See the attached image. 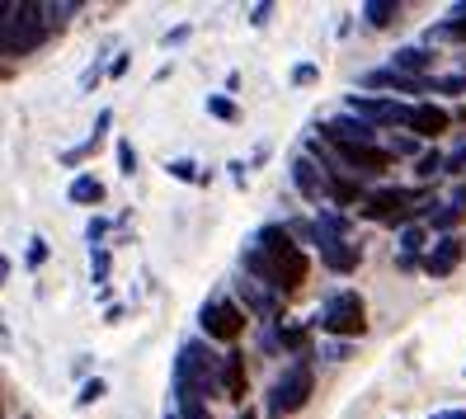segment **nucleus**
<instances>
[{"label": "nucleus", "mask_w": 466, "mask_h": 419, "mask_svg": "<svg viewBox=\"0 0 466 419\" xmlns=\"http://www.w3.org/2000/svg\"><path fill=\"white\" fill-rule=\"evenodd\" d=\"M320 358H330V363H344V358H349V344H344V340H330V344L320 349Z\"/></svg>", "instance_id": "nucleus-37"}, {"label": "nucleus", "mask_w": 466, "mask_h": 419, "mask_svg": "<svg viewBox=\"0 0 466 419\" xmlns=\"http://www.w3.org/2000/svg\"><path fill=\"white\" fill-rule=\"evenodd\" d=\"M166 419H179V414H166Z\"/></svg>", "instance_id": "nucleus-44"}, {"label": "nucleus", "mask_w": 466, "mask_h": 419, "mask_svg": "<svg viewBox=\"0 0 466 419\" xmlns=\"http://www.w3.org/2000/svg\"><path fill=\"white\" fill-rule=\"evenodd\" d=\"M66 199H71V203H99V199H104V184H99L95 175H76L71 189H66Z\"/></svg>", "instance_id": "nucleus-21"}, {"label": "nucleus", "mask_w": 466, "mask_h": 419, "mask_svg": "<svg viewBox=\"0 0 466 419\" xmlns=\"http://www.w3.org/2000/svg\"><path fill=\"white\" fill-rule=\"evenodd\" d=\"M307 401H311V363L301 358V363H292V368L268 386V419H288Z\"/></svg>", "instance_id": "nucleus-4"}, {"label": "nucleus", "mask_w": 466, "mask_h": 419, "mask_svg": "<svg viewBox=\"0 0 466 419\" xmlns=\"http://www.w3.org/2000/svg\"><path fill=\"white\" fill-rule=\"evenodd\" d=\"M316 245H320V264H325V269H335V273H353V269H359V260H363V250H359V245L335 240V236H320Z\"/></svg>", "instance_id": "nucleus-10"}, {"label": "nucleus", "mask_w": 466, "mask_h": 419, "mask_svg": "<svg viewBox=\"0 0 466 419\" xmlns=\"http://www.w3.org/2000/svg\"><path fill=\"white\" fill-rule=\"evenodd\" d=\"M236 419H259V414H255V410H240V414H236Z\"/></svg>", "instance_id": "nucleus-43"}, {"label": "nucleus", "mask_w": 466, "mask_h": 419, "mask_svg": "<svg viewBox=\"0 0 466 419\" xmlns=\"http://www.w3.org/2000/svg\"><path fill=\"white\" fill-rule=\"evenodd\" d=\"M316 236L349 240V217H344V212H335V208H320V217H316Z\"/></svg>", "instance_id": "nucleus-22"}, {"label": "nucleus", "mask_w": 466, "mask_h": 419, "mask_svg": "<svg viewBox=\"0 0 466 419\" xmlns=\"http://www.w3.org/2000/svg\"><path fill=\"white\" fill-rule=\"evenodd\" d=\"M90 278H95V283L108 278V250H90Z\"/></svg>", "instance_id": "nucleus-33"}, {"label": "nucleus", "mask_w": 466, "mask_h": 419, "mask_svg": "<svg viewBox=\"0 0 466 419\" xmlns=\"http://www.w3.org/2000/svg\"><path fill=\"white\" fill-rule=\"evenodd\" d=\"M268 10H273V5H255V10H250V24H264V19H268Z\"/></svg>", "instance_id": "nucleus-41"}, {"label": "nucleus", "mask_w": 466, "mask_h": 419, "mask_svg": "<svg viewBox=\"0 0 466 419\" xmlns=\"http://www.w3.org/2000/svg\"><path fill=\"white\" fill-rule=\"evenodd\" d=\"M108 123H114V114H108V108H104V114L95 118V132H90V137H86V142H80V147H71V151H66L62 160H66V165H80V160H86V156H90V151H95V147L104 142V132H108Z\"/></svg>", "instance_id": "nucleus-16"}, {"label": "nucleus", "mask_w": 466, "mask_h": 419, "mask_svg": "<svg viewBox=\"0 0 466 419\" xmlns=\"http://www.w3.org/2000/svg\"><path fill=\"white\" fill-rule=\"evenodd\" d=\"M387 156H415V160H420L424 151H420L415 137H387Z\"/></svg>", "instance_id": "nucleus-27"}, {"label": "nucleus", "mask_w": 466, "mask_h": 419, "mask_svg": "<svg viewBox=\"0 0 466 419\" xmlns=\"http://www.w3.org/2000/svg\"><path fill=\"white\" fill-rule=\"evenodd\" d=\"M448 114L438 104H415V114H410V132L415 137H438V132H448Z\"/></svg>", "instance_id": "nucleus-14"}, {"label": "nucleus", "mask_w": 466, "mask_h": 419, "mask_svg": "<svg viewBox=\"0 0 466 419\" xmlns=\"http://www.w3.org/2000/svg\"><path fill=\"white\" fill-rule=\"evenodd\" d=\"M429 419H466V410H438V414H429Z\"/></svg>", "instance_id": "nucleus-42"}, {"label": "nucleus", "mask_w": 466, "mask_h": 419, "mask_svg": "<svg viewBox=\"0 0 466 419\" xmlns=\"http://www.w3.org/2000/svg\"><path fill=\"white\" fill-rule=\"evenodd\" d=\"M208 114L222 118V123H236V104H231L227 95H208Z\"/></svg>", "instance_id": "nucleus-26"}, {"label": "nucleus", "mask_w": 466, "mask_h": 419, "mask_svg": "<svg viewBox=\"0 0 466 419\" xmlns=\"http://www.w3.org/2000/svg\"><path fill=\"white\" fill-rule=\"evenodd\" d=\"M170 175H175V179H184V184H198V179H203L194 160H170Z\"/></svg>", "instance_id": "nucleus-31"}, {"label": "nucleus", "mask_w": 466, "mask_h": 419, "mask_svg": "<svg viewBox=\"0 0 466 419\" xmlns=\"http://www.w3.org/2000/svg\"><path fill=\"white\" fill-rule=\"evenodd\" d=\"M457 38H466V0H461V5H452V19L448 24L429 29V43H457Z\"/></svg>", "instance_id": "nucleus-20"}, {"label": "nucleus", "mask_w": 466, "mask_h": 419, "mask_svg": "<svg viewBox=\"0 0 466 419\" xmlns=\"http://www.w3.org/2000/svg\"><path fill=\"white\" fill-rule=\"evenodd\" d=\"M240 301L250 306V312H255L259 321H279V316H283V301H279V292L264 288V283H255V278H245V283H240Z\"/></svg>", "instance_id": "nucleus-11"}, {"label": "nucleus", "mask_w": 466, "mask_h": 419, "mask_svg": "<svg viewBox=\"0 0 466 419\" xmlns=\"http://www.w3.org/2000/svg\"><path fill=\"white\" fill-rule=\"evenodd\" d=\"M457 264H461V240H457V236H443V240H438L429 255H424V269H429L433 278H448Z\"/></svg>", "instance_id": "nucleus-13"}, {"label": "nucleus", "mask_w": 466, "mask_h": 419, "mask_svg": "<svg viewBox=\"0 0 466 419\" xmlns=\"http://www.w3.org/2000/svg\"><path fill=\"white\" fill-rule=\"evenodd\" d=\"M443 170H448V160L438 156V151H424V156L415 160V175H420V179H433V175H443Z\"/></svg>", "instance_id": "nucleus-25"}, {"label": "nucleus", "mask_w": 466, "mask_h": 419, "mask_svg": "<svg viewBox=\"0 0 466 419\" xmlns=\"http://www.w3.org/2000/svg\"><path fill=\"white\" fill-rule=\"evenodd\" d=\"M320 325L325 334H335V340H353V334L368 330V312H363V297L359 292H330L320 306V316L311 321Z\"/></svg>", "instance_id": "nucleus-3"}, {"label": "nucleus", "mask_w": 466, "mask_h": 419, "mask_svg": "<svg viewBox=\"0 0 466 419\" xmlns=\"http://www.w3.org/2000/svg\"><path fill=\"white\" fill-rule=\"evenodd\" d=\"M429 90H438V95H466V76H438V80H429Z\"/></svg>", "instance_id": "nucleus-29"}, {"label": "nucleus", "mask_w": 466, "mask_h": 419, "mask_svg": "<svg viewBox=\"0 0 466 419\" xmlns=\"http://www.w3.org/2000/svg\"><path fill=\"white\" fill-rule=\"evenodd\" d=\"M118 170H123V175L137 170V151H132V142H118Z\"/></svg>", "instance_id": "nucleus-35"}, {"label": "nucleus", "mask_w": 466, "mask_h": 419, "mask_svg": "<svg viewBox=\"0 0 466 419\" xmlns=\"http://www.w3.org/2000/svg\"><path fill=\"white\" fill-rule=\"evenodd\" d=\"M391 66L405 71V76H420V71L429 66V52H424V47H400L396 57H391Z\"/></svg>", "instance_id": "nucleus-24"}, {"label": "nucleus", "mask_w": 466, "mask_h": 419, "mask_svg": "<svg viewBox=\"0 0 466 419\" xmlns=\"http://www.w3.org/2000/svg\"><path fill=\"white\" fill-rule=\"evenodd\" d=\"M104 231H108V221H104V217H95L90 227H86V236H90V250L99 245V236H104Z\"/></svg>", "instance_id": "nucleus-38"}, {"label": "nucleus", "mask_w": 466, "mask_h": 419, "mask_svg": "<svg viewBox=\"0 0 466 419\" xmlns=\"http://www.w3.org/2000/svg\"><path fill=\"white\" fill-rule=\"evenodd\" d=\"M273 344H279V349H292V353H301V349H307V325L279 321V330H273Z\"/></svg>", "instance_id": "nucleus-23"}, {"label": "nucleus", "mask_w": 466, "mask_h": 419, "mask_svg": "<svg viewBox=\"0 0 466 419\" xmlns=\"http://www.w3.org/2000/svg\"><path fill=\"white\" fill-rule=\"evenodd\" d=\"M420 199H424L420 189H381V193H368V203L359 212L368 221H391V227H396V221L410 217V203H420Z\"/></svg>", "instance_id": "nucleus-6"}, {"label": "nucleus", "mask_w": 466, "mask_h": 419, "mask_svg": "<svg viewBox=\"0 0 466 419\" xmlns=\"http://www.w3.org/2000/svg\"><path fill=\"white\" fill-rule=\"evenodd\" d=\"M349 114L368 118L372 128H410V114H415V104H400V99H377V95H349Z\"/></svg>", "instance_id": "nucleus-5"}, {"label": "nucleus", "mask_w": 466, "mask_h": 419, "mask_svg": "<svg viewBox=\"0 0 466 419\" xmlns=\"http://www.w3.org/2000/svg\"><path fill=\"white\" fill-rule=\"evenodd\" d=\"M400 269H415V260H420V250L429 245V236H424V227H400Z\"/></svg>", "instance_id": "nucleus-17"}, {"label": "nucleus", "mask_w": 466, "mask_h": 419, "mask_svg": "<svg viewBox=\"0 0 466 419\" xmlns=\"http://www.w3.org/2000/svg\"><path fill=\"white\" fill-rule=\"evenodd\" d=\"M316 76H320V66H316V62H301V66H292V80H297V86H311Z\"/></svg>", "instance_id": "nucleus-36"}, {"label": "nucleus", "mask_w": 466, "mask_h": 419, "mask_svg": "<svg viewBox=\"0 0 466 419\" xmlns=\"http://www.w3.org/2000/svg\"><path fill=\"white\" fill-rule=\"evenodd\" d=\"M292 184H297V193L307 203H325V199H330V170H325L320 160H311V156L292 160Z\"/></svg>", "instance_id": "nucleus-8"}, {"label": "nucleus", "mask_w": 466, "mask_h": 419, "mask_svg": "<svg viewBox=\"0 0 466 419\" xmlns=\"http://www.w3.org/2000/svg\"><path fill=\"white\" fill-rule=\"evenodd\" d=\"M104 391H108V386H104L99 377H95V382H86V386H80V396H76V405H95V401L104 396Z\"/></svg>", "instance_id": "nucleus-34"}, {"label": "nucleus", "mask_w": 466, "mask_h": 419, "mask_svg": "<svg viewBox=\"0 0 466 419\" xmlns=\"http://www.w3.org/2000/svg\"><path fill=\"white\" fill-rule=\"evenodd\" d=\"M457 221H461V212H457L452 203H443V208L433 212V231H443V236H452V227H457Z\"/></svg>", "instance_id": "nucleus-28"}, {"label": "nucleus", "mask_w": 466, "mask_h": 419, "mask_svg": "<svg viewBox=\"0 0 466 419\" xmlns=\"http://www.w3.org/2000/svg\"><path fill=\"white\" fill-rule=\"evenodd\" d=\"M43 260H47V240L34 236V240H29V255H24V264H29V269H43Z\"/></svg>", "instance_id": "nucleus-32"}, {"label": "nucleus", "mask_w": 466, "mask_h": 419, "mask_svg": "<svg viewBox=\"0 0 466 419\" xmlns=\"http://www.w3.org/2000/svg\"><path fill=\"white\" fill-rule=\"evenodd\" d=\"M325 142H335V147H372L377 142V128L359 114H335L330 123H325Z\"/></svg>", "instance_id": "nucleus-9"}, {"label": "nucleus", "mask_w": 466, "mask_h": 419, "mask_svg": "<svg viewBox=\"0 0 466 419\" xmlns=\"http://www.w3.org/2000/svg\"><path fill=\"white\" fill-rule=\"evenodd\" d=\"M363 86H372V90H400V95H424V90H429V80H424V76H405V71L387 66V71H368V76H363Z\"/></svg>", "instance_id": "nucleus-12"}, {"label": "nucleus", "mask_w": 466, "mask_h": 419, "mask_svg": "<svg viewBox=\"0 0 466 419\" xmlns=\"http://www.w3.org/2000/svg\"><path fill=\"white\" fill-rule=\"evenodd\" d=\"M363 19L372 24V29H391V24L400 19V0H368Z\"/></svg>", "instance_id": "nucleus-18"}, {"label": "nucleus", "mask_w": 466, "mask_h": 419, "mask_svg": "<svg viewBox=\"0 0 466 419\" xmlns=\"http://www.w3.org/2000/svg\"><path fill=\"white\" fill-rule=\"evenodd\" d=\"M240 264H245V278H255V283H264L273 292H297L311 273L307 255L292 245L288 227H264L255 236V245H245Z\"/></svg>", "instance_id": "nucleus-1"}, {"label": "nucleus", "mask_w": 466, "mask_h": 419, "mask_svg": "<svg viewBox=\"0 0 466 419\" xmlns=\"http://www.w3.org/2000/svg\"><path fill=\"white\" fill-rule=\"evenodd\" d=\"M222 396L227 401H245V358L236 349L222 353Z\"/></svg>", "instance_id": "nucleus-15"}, {"label": "nucleus", "mask_w": 466, "mask_h": 419, "mask_svg": "<svg viewBox=\"0 0 466 419\" xmlns=\"http://www.w3.org/2000/svg\"><path fill=\"white\" fill-rule=\"evenodd\" d=\"M363 199V184H353L344 170H330V203H339V208H349V203H359ZM368 203V199H363Z\"/></svg>", "instance_id": "nucleus-19"}, {"label": "nucleus", "mask_w": 466, "mask_h": 419, "mask_svg": "<svg viewBox=\"0 0 466 419\" xmlns=\"http://www.w3.org/2000/svg\"><path fill=\"white\" fill-rule=\"evenodd\" d=\"M43 5H29V0H5V24H0V47L5 57H29V52L47 38V19H38Z\"/></svg>", "instance_id": "nucleus-2"}, {"label": "nucleus", "mask_w": 466, "mask_h": 419, "mask_svg": "<svg viewBox=\"0 0 466 419\" xmlns=\"http://www.w3.org/2000/svg\"><path fill=\"white\" fill-rule=\"evenodd\" d=\"M448 203H452L457 212H466V184H457V189H452V199H448Z\"/></svg>", "instance_id": "nucleus-40"}, {"label": "nucleus", "mask_w": 466, "mask_h": 419, "mask_svg": "<svg viewBox=\"0 0 466 419\" xmlns=\"http://www.w3.org/2000/svg\"><path fill=\"white\" fill-rule=\"evenodd\" d=\"M457 170H466V151H452L448 156V175H457Z\"/></svg>", "instance_id": "nucleus-39"}, {"label": "nucleus", "mask_w": 466, "mask_h": 419, "mask_svg": "<svg viewBox=\"0 0 466 419\" xmlns=\"http://www.w3.org/2000/svg\"><path fill=\"white\" fill-rule=\"evenodd\" d=\"M198 321H203V330H208V340H222V344H236L240 330H245L240 306H231V301H203Z\"/></svg>", "instance_id": "nucleus-7"}, {"label": "nucleus", "mask_w": 466, "mask_h": 419, "mask_svg": "<svg viewBox=\"0 0 466 419\" xmlns=\"http://www.w3.org/2000/svg\"><path fill=\"white\" fill-rule=\"evenodd\" d=\"M80 5L76 0H66V5H43V19H47V29H57V24H66V15H76Z\"/></svg>", "instance_id": "nucleus-30"}]
</instances>
